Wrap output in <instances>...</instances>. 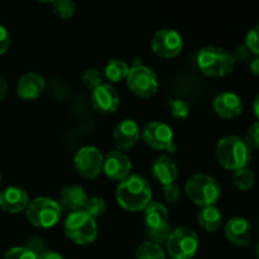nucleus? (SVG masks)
Here are the masks:
<instances>
[{
	"label": "nucleus",
	"mask_w": 259,
	"mask_h": 259,
	"mask_svg": "<svg viewBox=\"0 0 259 259\" xmlns=\"http://www.w3.org/2000/svg\"><path fill=\"white\" fill-rule=\"evenodd\" d=\"M152 51L161 58H175L184 48L182 35L176 29L163 28L154 33L151 40Z\"/></svg>",
	"instance_id": "12"
},
{
	"label": "nucleus",
	"mask_w": 259,
	"mask_h": 259,
	"mask_svg": "<svg viewBox=\"0 0 259 259\" xmlns=\"http://www.w3.org/2000/svg\"><path fill=\"white\" fill-rule=\"evenodd\" d=\"M152 187L141 175H129L119 182L115 191L118 204L131 212L143 211L152 202Z\"/></svg>",
	"instance_id": "1"
},
{
	"label": "nucleus",
	"mask_w": 259,
	"mask_h": 259,
	"mask_svg": "<svg viewBox=\"0 0 259 259\" xmlns=\"http://www.w3.org/2000/svg\"><path fill=\"white\" fill-rule=\"evenodd\" d=\"M38 259H63L62 255L57 252H52V250H46L42 254L38 257Z\"/></svg>",
	"instance_id": "37"
},
{
	"label": "nucleus",
	"mask_w": 259,
	"mask_h": 259,
	"mask_svg": "<svg viewBox=\"0 0 259 259\" xmlns=\"http://www.w3.org/2000/svg\"><path fill=\"white\" fill-rule=\"evenodd\" d=\"M217 161L229 171H238L248 167L252 159V149L238 136H228L220 139L215 151Z\"/></svg>",
	"instance_id": "2"
},
{
	"label": "nucleus",
	"mask_w": 259,
	"mask_h": 259,
	"mask_svg": "<svg viewBox=\"0 0 259 259\" xmlns=\"http://www.w3.org/2000/svg\"><path fill=\"white\" fill-rule=\"evenodd\" d=\"M136 259H166V253L159 244L147 240L137 249Z\"/></svg>",
	"instance_id": "24"
},
{
	"label": "nucleus",
	"mask_w": 259,
	"mask_h": 259,
	"mask_svg": "<svg viewBox=\"0 0 259 259\" xmlns=\"http://www.w3.org/2000/svg\"><path fill=\"white\" fill-rule=\"evenodd\" d=\"M200 240L191 228L180 227L172 230L166 242L167 252L172 259H191L199 249Z\"/></svg>",
	"instance_id": "8"
},
{
	"label": "nucleus",
	"mask_w": 259,
	"mask_h": 259,
	"mask_svg": "<svg viewBox=\"0 0 259 259\" xmlns=\"http://www.w3.org/2000/svg\"><path fill=\"white\" fill-rule=\"evenodd\" d=\"M168 105L171 109V114L175 118L185 119L189 116L190 106L186 101L181 100V99H172Z\"/></svg>",
	"instance_id": "30"
},
{
	"label": "nucleus",
	"mask_w": 259,
	"mask_h": 259,
	"mask_svg": "<svg viewBox=\"0 0 259 259\" xmlns=\"http://www.w3.org/2000/svg\"><path fill=\"white\" fill-rule=\"evenodd\" d=\"M63 229L66 237L77 245L91 244L99 233L95 219L83 210L71 211V214L66 218Z\"/></svg>",
	"instance_id": "5"
},
{
	"label": "nucleus",
	"mask_w": 259,
	"mask_h": 259,
	"mask_svg": "<svg viewBox=\"0 0 259 259\" xmlns=\"http://www.w3.org/2000/svg\"><path fill=\"white\" fill-rule=\"evenodd\" d=\"M37 2H39V3H53L55 0H37Z\"/></svg>",
	"instance_id": "42"
},
{
	"label": "nucleus",
	"mask_w": 259,
	"mask_h": 259,
	"mask_svg": "<svg viewBox=\"0 0 259 259\" xmlns=\"http://www.w3.org/2000/svg\"><path fill=\"white\" fill-rule=\"evenodd\" d=\"M91 104L101 114H113L118 110L120 96L118 90L110 83H101L91 93Z\"/></svg>",
	"instance_id": "14"
},
{
	"label": "nucleus",
	"mask_w": 259,
	"mask_h": 259,
	"mask_svg": "<svg viewBox=\"0 0 259 259\" xmlns=\"http://www.w3.org/2000/svg\"><path fill=\"white\" fill-rule=\"evenodd\" d=\"M253 111H254V115L257 116V119L259 121V94L255 96L254 103H253Z\"/></svg>",
	"instance_id": "40"
},
{
	"label": "nucleus",
	"mask_w": 259,
	"mask_h": 259,
	"mask_svg": "<svg viewBox=\"0 0 259 259\" xmlns=\"http://www.w3.org/2000/svg\"><path fill=\"white\" fill-rule=\"evenodd\" d=\"M25 247L29 248L32 252H34L35 254L39 257L40 254H42L43 252H46L45 250V242H43V239H40V238L35 237V238H32V239H29L27 242V244H25Z\"/></svg>",
	"instance_id": "35"
},
{
	"label": "nucleus",
	"mask_w": 259,
	"mask_h": 259,
	"mask_svg": "<svg viewBox=\"0 0 259 259\" xmlns=\"http://www.w3.org/2000/svg\"><path fill=\"white\" fill-rule=\"evenodd\" d=\"M225 237L235 247H247L252 242V225L244 218H232L225 225Z\"/></svg>",
	"instance_id": "16"
},
{
	"label": "nucleus",
	"mask_w": 259,
	"mask_h": 259,
	"mask_svg": "<svg viewBox=\"0 0 259 259\" xmlns=\"http://www.w3.org/2000/svg\"><path fill=\"white\" fill-rule=\"evenodd\" d=\"M214 111L223 119H234L243 111V100L238 94L224 91L217 95L212 101Z\"/></svg>",
	"instance_id": "18"
},
{
	"label": "nucleus",
	"mask_w": 259,
	"mask_h": 259,
	"mask_svg": "<svg viewBox=\"0 0 259 259\" xmlns=\"http://www.w3.org/2000/svg\"><path fill=\"white\" fill-rule=\"evenodd\" d=\"M244 141L252 151H257V149H259V121L254 123L253 125H250L247 134H245Z\"/></svg>",
	"instance_id": "33"
},
{
	"label": "nucleus",
	"mask_w": 259,
	"mask_h": 259,
	"mask_svg": "<svg viewBox=\"0 0 259 259\" xmlns=\"http://www.w3.org/2000/svg\"><path fill=\"white\" fill-rule=\"evenodd\" d=\"M233 184L240 191H249L255 185V175L248 167L234 171L233 174Z\"/></svg>",
	"instance_id": "25"
},
{
	"label": "nucleus",
	"mask_w": 259,
	"mask_h": 259,
	"mask_svg": "<svg viewBox=\"0 0 259 259\" xmlns=\"http://www.w3.org/2000/svg\"><path fill=\"white\" fill-rule=\"evenodd\" d=\"M244 45L249 48L253 55L259 56V24L248 30Z\"/></svg>",
	"instance_id": "31"
},
{
	"label": "nucleus",
	"mask_w": 259,
	"mask_h": 259,
	"mask_svg": "<svg viewBox=\"0 0 259 259\" xmlns=\"http://www.w3.org/2000/svg\"><path fill=\"white\" fill-rule=\"evenodd\" d=\"M152 175L154 179L164 186V185L174 184L179 176L177 164L168 156H159L152 163Z\"/></svg>",
	"instance_id": "20"
},
{
	"label": "nucleus",
	"mask_w": 259,
	"mask_h": 259,
	"mask_svg": "<svg viewBox=\"0 0 259 259\" xmlns=\"http://www.w3.org/2000/svg\"><path fill=\"white\" fill-rule=\"evenodd\" d=\"M60 197L61 204L71 211L83 210V206L89 199L85 190L78 185H68V186L63 187Z\"/></svg>",
	"instance_id": "21"
},
{
	"label": "nucleus",
	"mask_w": 259,
	"mask_h": 259,
	"mask_svg": "<svg viewBox=\"0 0 259 259\" xmlns=\"http://www.w3.org/2000/svg\"><path fill=\"white\" fill-rule=\"evenodd\" d=\"M8 93V82L2 75H0V101L5 98Z\"/></svg>",
	"instance_id": "39"
},
{
	"label": "nucleus",
	"mask_w": 259,
	"mask_h": 259,
	"mask_svg": "<svg viewBox=\"0 0 259 259\" xmlns=\"http://www.w3.org/2000/svg\"><path fill=\"white\" fill-rule=\"evenodd\" d=\"M52 8L55 14L61 19H71L75 15L76 3L75 0H55Z\"/></svg>",
	"instance_id": "26"
},
{
	"label": "nucleus",
	"mask_w": 259,
	"mask_h": 259,
	"mask_svg": "<svg viewBox=\"0 0 259 259\" xmlns=\"http://www.w3.org/2000/svg\"><path fill=\"white\" fill-rule=\"evenodd\" d=\"M46 81L39 73L28 72L19 78L17 85V94L22 100H35L43 94Z\"/></svg>",
	"instance_id": "19"
},
{
	"label": "nucleus",
	"mask_w": 259,
	"mask_h": 259,
	"mask_svg": "<svg viewBox=\"0 0 259 259\" xmlns=\"http://www.w3.org/2000/svg\"><path fill=\"white\" fill-rule=\"evenodd\" d=\"M82 82L83 85L91 91L104 83V75L96 68H88L82 75Z\"/></svg>",
	"instance_id": "28"
},
{
	"label": "nucleus",
	"mask_w": 259,
	"mask_h": 259,
	"mask_svg": "<svg viewBox=\"0 0 259 259\" xmlns=\"http://www.w3.org/2000/svg\"><path fill=\"white\" fill-rule=\"evenodd\" d=\"M126 86L134 95L139 98H151L158 91V78L153 70L141 62L132 66L126 76Z\"/></svg>",
	"instance_id": "9"
},
{
	"label": "nucleus",
	"mask_w": 259,
	"mask_h": 259,
	"mask_svg": "<svg viewBox=\"0 0 259 259\" xmlns=\"http://www.w3.org/2000/svg\"><path fill=\"white\" fill-rule=\"evenodd\" d=\"M131 171L132 162L123 152L113 151L104 156L103 172L111 181H123L131 175Z\"/></svg>",
	"instance_id": "15"
},
{
	"label": "nucleus",
	"mask_w": 259,
	"mask_h": 259,
	"mask_svg": "<svg viewBox=\"0 0 259 259\" xmlns=\"http://www.w3.org/2000/svg\"><path fill=\"white\" fill-rule=\"evenodd\" d=\"M77 174L83 179H95L103 172L104 156L100 149L94 146L81 147L73 158Z\"/></svg>",
	"instance_id": "11"
},
{
	"label": "nucleus",
	"mask_w": 259,
	"mask_h": 259,
	"mask_svg": "<svg viewBox=\"0 0 259 259\" xmlns=\"http://www.w3.org/2000/svg\"><path fill=\"white\" fill-rule=\"evenodd\" d=\"M187 197L197 206H214L222 196V186L212 176L204 174L194 175L185 186Z\"/></svg>",
	"instance_id": "4"
},
{
	"label": "nucleus",
	"mask_w": 259,
	"mask_h": 259,
	"mask_svg": "<svg viewBox=\"0 0 259 259\" xmlns=\"http://www.w3.org/2000/svg\"><path fill=\"white\" fill-rule=\"evenodd\" d=\"M232 55H233V58H234L235 63L237 62L249 63L250 61H252V58L254 57V55L250 52V50L245 45L237 46L234 50V52H233Z\"/></svg>",
	"instance_id": "34"
},
{
	"label": "nucleus",
	"mask_w": 259,
	"mask_h": 259,
	"mask_svg": "<svg viewBox=\"0 0 259 259\" xmlns=\"http://www.w3.org/2000/svg\"><path fill=\"white\" fill-rule=\"evenodd\" d=\"M0 186H2V174H0Z\"/></svg>",
	"instance_id": "43"
},
{
	"label": "nucleus",
	"mask_w": 259,
	"mask_h": 259,
	"mask_svg": "<svg viewBox=\"0 0 259 259\" xmlns=\"http://www.w3.org/2000/svg\"><path fill=\"white\" fill-rule=\"evenodd\" d=\"M27 219L33 227L40 229L52 228L60 222L62 215V206L51 197H35L29 201L25 209Z\"/></svg>",
	"instance_id": "6"
},
{
	"label": "nucleus",
	"mask_w": 259,
	"mask_h": 259,
	"mask_svg": "<svg viewBox=\"0 0 259 259\" xmlns=\"http://www.w3.org/2000/svg\"><path fill=\"white\" fill-rule=\"evenodd\" d=\"M171 259H172V258H171Z\"/></svg>",
	"instance_id": "44"
},
{
	"label": "nucleus",
	"mask_w": 259,
	"mask_h": 259,
	"mask_svg": "<svg viewBox=\"0 0 259 259\" xmlns=\"http://www.w3.org/2000/svg\"><path fill=\"white\" fill-rule=\"evenodd\" d=\"M255 255H257V259H259V243L257 244V248H255Z\"/></svg>",
	"instance_id": "41"
},
{
	"label": "nucleus",
	"mask_w": 259,
	"mask_h": 259,
	"mask_svg": "<svg viewBox=\"0 0 259 259\" xmlns=\"http://www.w3.org/2000/svg\"><path fill=\"white\" fill-rule=\"evenodd\" d=\"M83 211L88 212L91 218L96 219L100 218L101 215L105 214L106 211V202L103 197L100 196H93L89 197L86 201L85 206H83Z\"/></svg>",
	"instance_id": "27"
},
{
	"label": "nucleus",
	"mask_w": 259,
	"mask_h": 259,
	"mask_svg": "<svg viewBox=\"0 0 259 259\" xmlns=\"http://www.w3.org/2000/svg\"><path fill=\"white\" fill-rule=\"evenodd\" d=\"M199 225L207 233L217 232L223 223L222 211L217 206H205L197 215Z\"/></svg>",
	"instance_id": "22"
},
{
	"label": "nucleus",
	"mask_w": 259,
	"mask_h": 259,
	"mask_svg": "<svg viewBox=\"0 0 259 259\" xmlns=\"http://www.w3.org/2000/svg\"><path fill=\"white\" fill-rule=\"evenodd\" d=\"M10 47V34L4 25L0 24V56L4 55Z\"/></svg>",
	"instance_id": "36"
},
{
	"label": "nucleus",
	"mask_w": 259,
	"mask_h": 259,
	"mask_svg": "<svg viewBox=\"0 0 259 259\" xmlns=\"http://www.w3.org/2000/svg\"><path fill=\"white\" fill-rule=\"evenodd\" d=\"M162 192H163V197L166 199V201L171 202V204H176L181 197V190L176 182L162 186Z\"/></svg>",
	"instance_id": "32"
},
{
	"label": "nucleus",
	"mask_w": 259,
	"mask_h": 259,
	"mask_svg": "<svg viewBox=\"0 0 259 259\" xmlns=\"http://www.w3.org/2000/svg\"><path fill=\"white\" fill-rule=\"evenodd\" d=\"M144 143L156 151L175 152V134L168 124L161 120H153L147 124L141 133Z\"/></svg>",
	"instance_id": "10"
},
{
	"label": "nucleus",
	"mask_w": 259,
	"mask_h": 259,
	"mask_svg": "<svg viewBox=\"0 0 259 259\" xmlns=\"http://www.w3.org/2000/svg\"><path fill=\"white\" fill-rule=\"evenodd\" d=\"M116 151L131 152L141 138V129L133 119H124L115 126L113 133Z\"/></svg>",
	"instance_id": "13"
},
{
	"label": "nucleus",
	"mask_w": 259,
	"mask_h": 259,
	"mask_svg": "<svg viewBox=\"0 0 259 259\" xmlns=\"http://www.w3.org/2000/svg\"><path fill=\"white\" fill-rule=\"evenodd\" d=\"M4 259H38V255L34 252L24 247H13L7 250Z\"/></svg>",
	"instance_id": "29"
},
{
	"label": "nucleus",
	"mask_w": 259,
	"mask_h": 259,
	"mask_svg": "<svg viewBox=\"0 0 259 259\" xmlns=\"http://www.w3.org/2000/svg\"><path fill=\"white\" fill-rule=\"evenodd\" d=\"M249 68L253 75L259 76V56H254L252 58V61L249 62Z\"/></svg>",
	"instance_id": "38"
},
{
	"label": "nucleus",
	"mask_w": 259,
	"mask_h": 259,
	"mask_svg": "<svg viewBox=\"0 0 259 259\" xmlns=\"http://www.w3.org/2000/svg\"><path fill=\"white\" fill-rule=\"evenodd\" d=\"M197 66L209 77H224L233 72L235 61L232 52L225 48L207 46L197 53Z\"/></svg>",
	"instance_id": "3"
},
{
	"label": "nucleus",
	"mask_w": 259,
	"mask_h": 259,
	"mask_svg": "<svg viewBox=\"0 0 259 259\" xmlns=\"http://www.w3.org/2000/svg\"><path fill=\"white\" fill-rule=\"evenodd\" d=\"M143 211L149 240L159 245L166 243L172 232L167 207L161 202L152 201Z\"/></svg>",
	"instance_id": "7"
},
{
	"label": "nucleus",
	"mask_w": 259,
	"mask_h": 259,
	"mask_svg": "<svg viewBox=\"0 0 259 259\" xmlns=\"http://www.w3.org/2000/svg\"><path fill=\"white\" fill-rule=\"evenodd\" d=\"M29 204V196L22 187L9 186L0 192V209L8 214H19Z\"/></svg>",
	"instance_id": "17"
},
{
	"label": "nucleus",
	"mask_w": 259,
	"mask_h": 259,
	"mask_svg": "<svg viewBox=\"0 0 259 259\" xmlns=\"http://www.w3.org/2000/svg\"><path fill=\"white\" fill-rule=\"evenodd\" d=\"M129 66L123 60L114 58L106 63L104 68V77L108 78L110 82H120L125 80L129 73Z\"/></svg>",
	"instance_id": "23"
}]
</instances>
